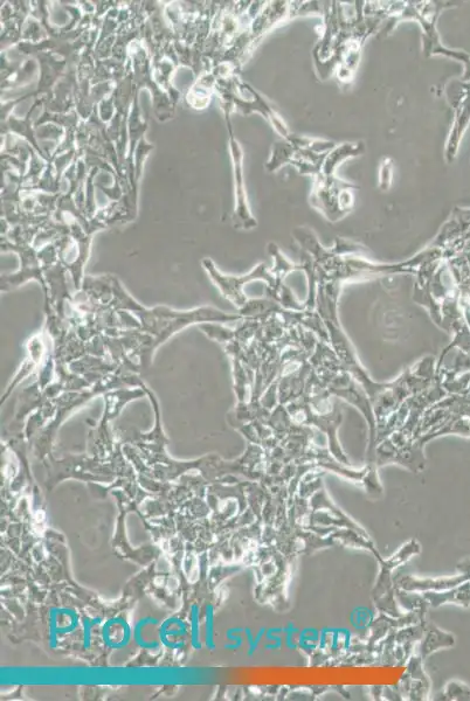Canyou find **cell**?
Segmentation results:
<instances>
[{"mask_svg": "<svg viewBox=\"0 0 470 701\" xmlns=\"http://www.w3.org/2000/svg\"><path fill=\"white\" fill-rule=\"evenodd\" d=\"M416 276L413 301L430 312L440 329L453 333L466 323L460 304L461 290L446 260L427 261Z\"/></svg>", "mask_w": 470, "mask_h": 701, "instance_id": "6da1fadb", "label": "cell"}, {"mask_svg": "<svg viewBox=\"0 0 470 701\" xmlns=\"http://www.w3.org/2000/svg\"><path fill=\"white\" fill-rule=\"evenodd\" d=\"M309 360L317 377L328 388L330 394L359 409L368 422L370 428L369 468L376 470L377 421L368 393L352 376L342 360L338 358L330 344L319 340L313 356Z\"/></svg>", "mask_w": 470, "mask_h": 701, "instance_id": "7a4b0ae2", "label": "cell"}, {"mask_svg": "<svg viewBox=\"0 0 470 701\" xmlns=\"http://www.w3.org/2000/svg\"><path fill=\"white\" fill-rule=\"evenodd\" d=\"M333 398L313 371L303 397L290 402L286 408L295 425L314 426L327 435L331 454L336 456L338 461L348 464V458L337 440V430L343 421V413Z\"/></svg>", "mask_w": 470, "mask_h": 701, "instance_id": "3957f363", "label": "cell"}, {"mask_svg": "<svg viewBox=\"0 0 470 701\" xmlns=\"http://www.w3.org/2000/svg\"><path fill=\"white\" fill-rule=\"evenodd\" d=\"M140 322L141 331L154 337L155 345L161 347L177 333L192 325L206 323L240 322L244 317L239 314L221 311L213 307H200L191 310H176L165 305L145 308L143 304L133 314Z\"/></svg>", "mask_w": 470, "mask_h": 701, "instance_id": "277c9868", "label": "cell"}, {"mask_svg": "<svg viewBox=\"0 0 470 701\" xmlns=\"http://www.w3.org/2000/svg\"><path fill=\"white\" fill-rule=\"evenodd\" d=\"M336 145L331 141L292 134L287 140L273 145L266 169L268 172H275L289 164L295 166L301 175L315 178L321 173L324 158Z\"/></svg>", "mask_w": 470, "mask_h": 701, "instance_id": "5b68a950", "label": "cell"}, {"mask_svg": "<svg viewBox=\"0 0 470 701\" xmlns=\"http://www.w3.org/2000/svg\"><path fill=\"white\" fill-rule=\"evenodd\" d=\"M449 344L435 364V381L448 395L465 394L470 386V329L467 323L453 332Z\"/></svg>", "mask_w": 470, "mask_h": 701, "instance_id": "8992f818", "label": "cell"}, {"mask_svg": "<svg viewBox=\"0 0 470 701\" xmlns=\"http://www.w3.org/2000/svg\"><path fill=\"white\" fill-rule=\"evenodd\" d=\"M359 187L344 182L337 175L314 178L309 203L330 222L341 221L354 210L355 194Z\"/></svg>", "mask_w": 470, "mask_h": 701, "instance_id": "52a82bcc", "label": "cell"}, {"mask_svg": "<svg viewBox=\"0 0 470 701\" xmlns=\"http://www.w3.org/2000/svg\"><path fill=\"white\" fill-rule=\"evenodd\" d=\"M202 267L207 276H209L214 283V286L218 288L221 295H223L227 301H230L238 310L244 308L248 300H250V298L245 295L247 284L255 281H262L267 284V289H271L274 287L275 283L272 270L268 269L265 262L260 263V265L252 269L250 273L240 276L221 273L216 263L210 258H206L202 261Z\"/></svg>", "mask_w": 470, "mask_h": 701, "instance_id": "ba28073f", "label": "cell"}, {"mask_svg": "<svg viewBox=\"0 0 470 701\" xmlns=\"http://www.w3.org/2000/svg\"><path fill=\"white\" fill-rule=\"evenodd\" d=\"M228 127V148L232 159L233 178H234V196L235 207L233 212V226L235 229H245L251 231L258 226V221L253 217L246 191V183L244 176V152L240 147V143L235 138L232 128L230 111L226 113Z\"/></svg>", "mask_w": 470, "mask_h": 701, "instance_id": "9c48e42d", "label": "cell"}, {"mask_svg": "<svg viewBox=\"0 0 470 701\" xmlns=\"http://www.w3.org/2000/svg\"><path fill=\"white\" fill-rule=\"evenodd\" d=\"M2 249L4 252L17 253L20 256V268L17 272L2 276V281H0L2 294H8L29 281H37L41 289L45 287L44 267L37 248L27 244H12L4 239Z\"/></svg>", "mask_w": 470, "mask_h": 701, "instance_id": "30bf717a", "label": "cell"}, {"mask_svg": "<svg viewBox=\"0 0 470 701\" xmlns=\"http://www.w3.org/2000/svg\"><path fill=\"white\" fill-rule=\"evenodd\" d=\"M446 95L454 110V121L446 143L445 158L447 163H453L470 123V81H453L446 88Z\"/></svg>", "mask_w": 470, "mask_h": 701, "instance_id": "8fae6325", "label": "cell"}, {"mask_svg": "<svg viewBox=\"0 0 470 701\" xmlns=\"http://www.w3.org/2000/svg\"><path fill=\"white\" fill-rule=\"evenodd\" d=\"M53 351V344L45 329L37 332L26 343V356L22 365L17 370L15 377L10 381L8 387L2 395L0 406L6 404L11 394L23 381L31 376L33 372H38L45 359Z\"/></svg>", "mask_w": 470, "mask_h": 701, "instance_id": "7c38bea8", "label": "cell"}, {"mask_svg": "<svg viewBox=\"0 0 470 701\" xmlns=\"http://www.w3.org/2000/svg\"><path fill=\"white\" fill-rule=\"evenodd\" d=\"M147 387H128L119 388V390L109 391L102 395L103 402H105V409H103L102 418L114 421L117 416H120L123 409L138 399L147 398Z\"/></svg>", "mask_w": 470, "mask_h": 701, "instance_id": "4fadbf2b", "label": "cell"}, {"mask_svg": "<svg viewBox=\"0 0 470 701\" xmlns=\"http://www.w3.org/2000/svg\"><path fill=\"white\" fill-rule=\"evenodd\" d=\"M364 152L365 145L363 142L343 143L336 145V147L329 152L326 158H324L319 176H336L338 168H340L344 162H347L350 158L361 156L364 154Z\"/></svg>", "mask_w": 470, "mask_h": 701, "instance_id": "5bb4252c", "label": "cell"}, {"mask_svg": "<svg viewBox=\"0 0 470 701\" xmlns=\"http://www.w3.org/2000/svg\"><path fill=\"white\" fill-rule=\"evenodd\" d=\"M232 359V369H233V380H234V392L238 398V404H243V402H248L252 398L254 383H255V372L250 369L247 365L241 362L240 359L231 357Z\"/></svg>", "mask_w": 470, "mask_h": 701, "instance_id": "9a60e30c", "label": "cell"}, {"mask_svg": "<svg viewBox=\"0 0 470 701\" xmlns=\"http://www.w3.org/2000/svg\"><path fill=\"white\" fill-rule=\"evenodd\" d=\"M268 253L273 256L275 261V267L272 270L274 275L275 283L274 287L267 289V296L273 295L276 291H279L283 286H285L286 277L290 273L296 272V270H301V265H296V263L290 262L285 255L282 254L280 248L275 244L268 245Z\"/></svg>", "mask_w": 470, "mask_h": 701, "instance_id": "2e32d148", "label": "cell"}, {"mask_svg": "<svg viewBox=\"0 0 470 701\" xmlns=\"http://www.w3.org/2000/svg\"><path fill=\"white\" fill-rule=\"evenodd\" d=\"M285 311L281 305L272 298H250L244 308L238 310V314L244 318L269 317L274 314H282Z\"/></svg>", "mask_w": 470, "mask_h": 701, "instance_id": "e0dca14e", "label": "cell"}, {"mask_svg": "<svg viewBox=\"0 0 470 701\" xmlns=\"http://www.w3.org/2000/svg\"><path fill=\"white\" fill-rule=\"evenodd\" d=\"M395 163L391 157H384L379 165L378 189L382 192L389 191L393 182Z\"/></svg>", "mask_w": 470, "mask_h": 701, "instance_id": "ac0fdd59", "label": "cell"}]
</instances>
